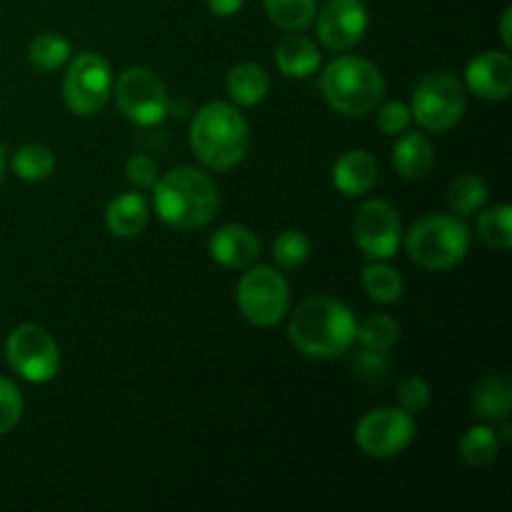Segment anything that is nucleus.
Here are the masks:
<instances>
[{"mask_svg":"<svg viewBox=\"0 0 512 512\" xmlns=\"http://www.w3.org/2000/svg\"><path fill=\"white\" fill-rule=\"evenodd\" d=\"M315 30L320 43L335 53L355 48L368 30V10L363 0H328L315 13Z\"/></svg>","mask_w":512,"mask_h":512,"instance_id":"nucleus-13","label":"nucleus"},{"mask_svg":"<svg viewBox=\"0 0 512 512\" xmlns=\"http://www.w3.org/2000/svg\"><path fill=\"white\" fill-rule=\"evenodd\" d=\"M478 235L488 248L510 250L512 245V208L500 203L478 215Z\"/></svg>","mask_w":512,"mask_h":512,"instance_id":"nucleus-28","label":"nucleus"},{"mask_svg":"<svg viewBox=\"0 0 512 512\" xmlns=\"http://www.w3.org/2000/svg\"><path fill=\"white\" fill-rule=\"evenodd\" d=\"M310 238L303 230H283L273 243V260L280 270H298L310 258Z\"/></svg>","mask_w":512,"mask_h":512,"instance_id":"nucleus-30","label":"nucleus"},{"mask_svg":"<svg viewBox=\"0 0 512 512\" xmlns=\"http://www.w3.org/2000/svg\"><path fill=\"white\" fill-rule=\"evenodd\" d=\"M275 63L288 78H310L320 68L318 45L298 33H288L275 48Z\"/></svg>","mask_w":512,"mask_h":512,"instance_id":"nucleus-19","label":"nucleus"},{"mask_svg":"<svg viewBox=\"0 0 512 512\" xmlns=\"http://www.w3.org/2000/svg\"><path fill=\"white\" fill-rule=\"evenodd\" d=\"M220 205L218 185L193 165H178L153 185V208L163 223L178 230H198L215 218Z\"/></svg>","mask_w":512,"mask_h":512,"instance_id":"nucleus-2","label":"nucleus"},{"mask_svg":"<svg viewBox=\"0 0 512 512\" xmlns=\"http://www.w3.org/2000/svg\"><path fill=\"white\" fill-rule=\"evenodd\" d=\"M405 248L413 263L428 270H450L465 260L470 250V228L463 218L433 213L408 230Z\"/></svg>","mask_w":512,"mask_h":512,"instance_id":"nucleus-5","label":"nucleus"},{"mask_svg":"<svg viewBox=\"0 0 512 512\" xmlns=\"http://www.w3.org/2000/svg\"><path fill=\"white\" fill-rule=\"evenodd\" d=\"M5 358L23 380L50 383L60 370V348L53 335L33 323L18 325L5 343Z\"/></svg>","mask_w":512,"mask_h":512,"instance_id":"nucleus-9","label":"nucleus"},{"mask_svg":"<svg viewBox=\"0 0 512 512\" xmlns=\"http://www.w3.org/2000/svg\"><path fill=\"white\" fill-rule=\"evenodd\" d=\"M473 405L475 413L488 423H500V420L510 418L512 410V388L505 378L500 375H488L480 380L473 390Z\"/></svg>","mask_w":512,"mask_h":512,"instance_id":"nucleus-21","label":"nucleus"},{"mask_svg":"<svg viewBox=\"0 0 512 512\" xmlns=\"http://www.w3.org/2000/svg\"><path fill=\"white\" fill-rule=\"evenodd\" d=\"M465 85L448 70L428 73L413 90L410 115L428 133H448L465 113Z\"/></svg>","mask_w":512,"mask_h":512,"instance_id":"nucleus-6","label":"nucleus"},{"mask_svg":"<svg viewBox=\"0 0 512 512\" xmlns=\"http://www.w3.org/2000/svg\"><path fill=\"white\" fill-rule=\"evenodd\" d=\"M333 183L348 198H360V195L370 193L378 183V160L363 148L348 150L335 163Z\"/></svg>","mask_w":512,"mask_h":512,"instance_id":"nucleus-16","label":"nucleus"},{"mask_svg":"<svg viewBox=\"0 0 512 512\" xmlns=\"http://www.w3.org/2000/svg\"><path fill=\"white\" fill-rule=\"evenodd\" d=\"M238 308L248 323L258 328L278 325L288 315L290 290L288 280L270 265H250L238 283Z\"/></svg>","mask_w":512,"mask_h":512,"instance_id":"nucleus-7","label":"nucleus"},{"mask_svg":"<svg viewBox=\"0 0 512 512\" xmlns=\"http://www.w3.org/2000/svg\"><path fill=\"white\" fill-rule=\"evenodd\" d=\"M3 175H5V150L3 145H0V180H3Z\"/></svg>","mask_w":512,"mask_h":512,"instance_id":"nucleus-39","label":"nucleus"},{"mask_svg":"<svg viewBox=\"0 0 512 512\" xmlns=\"http://www.w3.org/2000/svg\"><path fill=\"white\" fill-rule=\"evenodd\" d=\"M150 220V205L140 193H120L105 208V225L118 238H135Z\"/></svg>","mask_w":512,"mask_h":512,"instance_id":"nucleus-18","label":"nucleus"},{"mask_svg":"<svg viewBox=\"0 0 512 512\" xmlns=\"http://www.w3.org/2000/svg\"><path fill=\"white\" fill-rule=\"evenodd\" d=\"M358 320L353 310L330 295H313L293 310L288 338L305 358H340L355 345Z\"/></svg>","mask_w":512,"mask_h":512,"instance_id":"nucleus-1","label":"nucleus"},{"mask_svg":"<svg viewBox=\"0 0 512 512\" xmlns=\"http://www.w3.org/2000/svg\"><path fill=\"white\" fill-rule=\"evenodd\" d=\"M265 13L288 33H300L308 25H313L318 13V0H265Z\"/></svg>","mask_w":512,"mask_h":512,"instance_id":"nucleus-25","label":"nucleus"},{"mask_svg":"<svg viewBox=\"0 0 512 512\" xmlns=\"http://www.w3.org/2000/svg\"><path fill=\"white\" fill-rule=\"evenodd\" d=\"M400 338V325L388 315H373V318L363 320L355 333V343L365 350H378V353H388Z\"/></svg>","mask_w":512,"mask_h":512,"instance_id":"nucleus-29","label":"nucleus"},{"mask_svg":"<svg viewBox=\"0 0 512 512\" xmlns=\"http://www.w3.org/2000/svg\"><path fill=\"white\" fill-rule=\"evenodd\" d=\"M270 93V78L263 65L245 60L228 73V95L238 108H255Z\"/></svg>","mask_w":512,"mask_h":512,"instance_id":"nucleus-20","label":"nucleus"},{"mask_svg":"<svg viewBox=\"0 0 512 512\" xmlns=\"http://www.w3.org/2000/svg\"><path fill=\"white\" fill-rule=\"evenodd\" d=\"M115 100L130 123L150 128L168 118L170 98L163 80L150 68H125L115 80Z\"/></svg>","mask_w":512,"mask_h":512,"instance_id":"nucleus-8","label":"nucleus"},{"mask_svg":"<svg viewBox=\"0 0 512 512\" xmlns=\"http://www.w3.org/2000/svg\"><path fill=\"white\" fill-rule=\"evenodd\" d=\"M125 175H128L130 183L138 185V188H153L155 180L160 178V168L153 158H148V155H135V158H130L128 165H125Z\"/></svg>","mask_w":512,"mask_h":512,"instance_id":"nucleus-34","label":"nucleus"},{"mask_svg":"<svg viewBox=\"0 0 512 512\" xmlns=\"http://www.w3.org/2000/svg\"><path fill=\"white\" fill-rule=\"evenodd\" d=\"M30 63L35 65L43 73H53V70L65 68L73 58V48H70L68 40L58 33H40L38 38H33L28 48Z\"/></svg>","mask_w":512,"mask_h":512,"instance_id":"nucleus-26","label":"nucleus"},{"mask_svg":"<svg viewBox=\"0 0 512 512\" xmlns=\"http://www.w3.org/2000/svg\"><path fill=\"white\" fill-rule=\"evenodd\" d=\"M465 83L483 100H508L512 95V58L505 50H488L465 68Z\"/></svg>","mask_w":512,"mask_h":512,"instance_id":"nucleus-14","label":"nucleus"},{"mask_svg":"<svg viewBox=\"0 0 512 512\" xmlns=\"http://www.w3.org/2000/svg\"><path fill=\"white\" fill-rule=\"evenodd\" d=\"M113 93V73L103 55L80 53L70 58L63 80V100L73 113L90 118L108 105Z\"/></svg>","mask_w":512,"mask_h":512,"instance_id":"nucleus-10","label":"nucleus"},{"mask_svg":"<svg viewBox=\"0 0 512 512\" xmlns=\"http://www.w3.org/2000/svg\"><path fill=\"white\" fill-rule=\"evenodd\" d=\"M210 8V13H215L218 18H230V15L240 13L245 0H205Z\"/></svg>","mask_w":512,"mask_h":512,"instance_id":"nucleus-36","label":"nucleus"},{"mask_svg":"<svg viewBox=\"0 0 512 512\" xmlns=\"http://www.w3.org/2000/svg\"><path fill=\"white\" fill-rule=\"evenodd\" d=\"M375 113H378L380 133L390 135V138L405 133V130L410 128V120H413V115H410V105L400 103V100L380 103L378 108H375Z\"/></svg>","mask_w":512,"mask_h":512,"instance_id":"nucleus-33","label":"nucleus"},{"mask_svg":"<svg viewBox=\"0 0 512 512\" xmlns=\"http://www.w3.org/2000/svg\"><path fill=\"white\" fill-rule=\"evenodd\" d=\"M358 248L373 260H388L403 243V223L388 200H365L353 218Z\"/></svg>","mask_w":512,"mask_h":512,"instance_id":"nucleus-12","label":"nucleus"},{"mask_svg":"<svg viewBox=\"0 0 512 512\" xmlns=\"http://www.w3.org/2000/svg\"><path fill=\"white\" fill-rule=\"evenodd\" d=\"M250 145L248 120L233 103H208L190 123V148L210 170H233Z\"/></svg>","mask_w":512,"mask_h":512,"instance_id":"nucleus-3","label":"nucleus"},{"mask_svg":"<svg viewBox=\"0 0 512 512\" xmlns=\"http://www.w3.org/2000/svg\"><path fill=\"white\" fill-rule=\"evenodd\" d=\"M413 415L403 408H378L355 428V443L370 458H395L415 440Z\"/></svg>","mask_w":512,"mask_h":512,"instance_id":"nucleus-11","label":"nucleus"},{"mask_svg":"<svg viewBox=\"0 0 512 512\" xmlns=\"http://www.w3.org/2000/svg\"><path fill=\"white\" fill-rule=\"evenodd\" d=\"M448 203L458 218H468V215L480 213L488 203V185L480 175L463 173L450 183Z\"/></svg>","mask_w":512,"mask_h":512,"instance_id":"nucleus-23","label":"nucleus"},{"mask_svg":"<svg viewBox=\"0 0 512 512\" xmlns=\"http://www.w3.org/2000/svg\"><path fill=\"white\" fill-rule=\"evenodd\" d=\"M393 165L400 178L420 180L433 170L435 148L423 133H400V140L393 148Z\"/></svg>","mask_w":512,"mask_h":512,"instance_id":"nucleus-17","label":"nucleus"},{"mask_svg":"<svg viewBox=\"0 0 512 512\" xmlns=\"http://www.w3.org/2000/svg\"><path fill=\"white\" fill-rule=\"evenodd\" d=\"M13 170L18 173V178L28 180V183H40V180L50 178L55 170L53 150L43 143L20 145L13 155Z\"/></svg>","mask_w":512,"mask_h":512,"instance_id":"nucleus-27","label":"nucleus"},{"mask_svg":"<svg viewBox=\"0 0 512 512\" xmlns=\"http://www.w3.org/2000/svg\"><path fill=\"white\" fill-rule=\"evenodd\" d=\"M23 415V395L18 385L8 378H0V438L18 425Z\"/></svg>","mask_w":512,"mask_h":512,"instance_id":"nucleus-32","label":"nucleus"},{"mask_svg":"<svg viewBox=\"0 0 512 512\" xmlns=\"http://www.w3.org/2000/svg\"><path fill=\"white\" fill-rule=\"evenodd\" d=\"M355 370H358V375H363V378H368V380L383 378V373L388 370V363H385V353L360 348V353L355 355Z\"/></svg>","mask_w":512,"mask_h":512,"instance_id":"nucleus-35","label":"nucleus"},{"mask_svg":"<svg viewBox=\"0 0 512 512\" xmlns=\"http://www.w3.org/2000/svg\"><path fill=\"white\" fill-rule=\"evenodd\" d=\"M210 255H213L215 263H220L223 268H250L260 255V240L258 235L250 228H245V225H223V228L215 230L213 238H210Z\"/></svg>","mask_w":512,"mask_h":512,"instance_id":"nucleus-15","label":"nucleus"},{"mask_svg":"<svg viewBox=\"0 0 512 512\" xmlns=\"http://www.w3.org/2000/svg\"><path fill=\"white\" fill-rule=\"evenodd\" d=\"M363 288L368 293L370 300L380 305H390V303H398L403 298V275L393 268V265H385L383 260L380 263L368 265L363 270Z\"/></svg>","mask_w":512,"mask_h":512,"instance_id":"nucleus-24","label":"nucleus"},{"mask_svg":"<svg viewBox=\"0 0 512 512\" xmlns=\"http://www.w3.org/2000/svg\"><path fill=\"white\" fill-rule=\"evenodd\" d=\"M500 433H498V438H500V443H510L512 440V428H510V423L508 420H500Z\"/></svg>","mask_w":512,"mask_h":512,"instance_id":"nucleus-38","label":"nucleus"},{"mask_svg":"<svg viewBox=\"0 0 512 512\" xmlns=\"http://www.w3.org/2000/svg\"><path fill=\"white\" fill-rule=\"evenodd\" d=\"M510 18H512V10L508 8L503 13V23H500V35H503V43H505V48L510 50V45H512V38H510Z\"/></svg>","mask_w":512,"mask_h":512,"instance_id":"nucleus-37","label":"nucleus"},{"mask_svg":"<svg viewBox=\"0 0 512 512\" xmlns=\"http://www.w3.org/2000/svg\"><path fill=\"white\" fill-rule=\"evenodd\" d=\"M398 403L400 408L408 410L410 415L428 410V405L433 403V390H430L428 380L420 378V375L405 378L403 383L398 385Z\"/></svg>","mask_w":512,"mask_h":512,"instance_id":"nucleus-31","label":"nucleus"},{"mask_svg":"<svg viewBox=\"0 0 512 512\" xmlns=\"http://www.w3.org/2000/svg\"><path fill=\"white\" fill-rule=\"evenodd\" d=\"M500 438L490 425H475L460 440V458L470 465V468H490L498 460L500 453Z\"/></svg>","mask_w":512,"mask_h":512,"instance_id":"nucleus-22","label":"nucleus"},{"mask_svg":"<svg viewBox=\"0 0 512 512\" xmlns=\"http://www.w3.org/2000/svg\"><path fill=\"white\" fill-rule=\"evenodd\" d=\"M320 93L325 103L338 113L363 118L383 103L385 78L378 65L370 60L340 55L333 63L325 65L320 75Z\"/></svg>","mask_w":512,"mask_h":512,"instance_id":"nucleus-4","label":"nucleus"}]
</instances>
